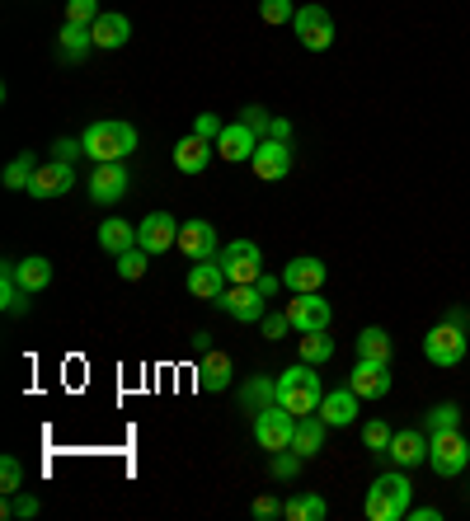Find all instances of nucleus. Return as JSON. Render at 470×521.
I'll list each match as a JSON object with an SVG mask.
<instances>
[{
  "mask_svg": "<svg viewBox=\"0 0 470 521\" xmlns=\"http://www.w3.org/2000/svg\"><path fill=\"white\" fill-rule=\"evenodd\" d=\"M409 507H414V484H409V470H386V475H376L367 484V521H405Z\"/></svg>",
  "mask_w": 470,
  "mask_h": 521,
  "instance_id": "obj_1",
  "label": "nucleus"
},
{
  "mask_svg": "<svg viewBox=\"0 0 470 521\" xmlns=\"http://www.w3.org/2000/svg\"><path fill=\"white\" fill-rule=\"evenodd\" d=\"M85 141V155H90L94 165H104V160H127V155L137 151V127L123 123V118H99L80 132Z\"/></svg>",
  "mask_w": 470,
  "mask_h": 521,
  "instance_id": "obj_2",
  "label": "nucleus"
},
{
  "mask_svg": "<svg viewBox=\"0 0 470 521\" xmlns=\"http://www.w3.org/2000/svg\"><path fill=\"white\" fill-rule=\"evenodd\" d=\"M320 399H325V385H320L311 362H297V367H287L278 376V404L287 409V414H297V418L315 414Z\"/></svg>",
  "mask_w": 470,
  "mask_h": 521,
  "instance_id": "obj_3",
  "label": "nucleus"
},
{
  "mask_svg": "<svg viewBox=\"0 0 470 521\" xmlns=\"http://www.w3.org/2000/svg\"><path fill=\"white\" fill-rule=\"evenodd\" d=\"M466 348H470V329H461L452 320H438L423 334V357L433 367H461L466 362Z\"/></svg>",
  "mask_w": 470,
  "mask_h": 521,
  "instance_id": "obj_4",
  "label": "nucleus"
},
{
  "mask_svg": "<svg viewBox=\"0 0 470 521\" xmlns=\"http://www.w3.org/2000/svg\"><path fill=\"white\" fill-rule=\"evenodd\" d=\"M428 465H433V475L438 479H456L461 470L470 465V442L456 432H433L428 437Z\"/></svg>",
  "mask_w": 470,
  "mask_h": 521,
  "instance_id": "obj_5",
  "label": "nucleus"
},
{
  "mask_svg": "<svg viewBox=\"0 0 470 521\" xmlns=\"http://www.w3.org/2000/svg\"><path fill=\"white\" fill-rule=\"evenodd\" d=\"M292 432H297V414H287L282 404H268V409H259L254 414V442H259V451H287L292 446Z\"/></svg>",
  "mask_w": 470,
  "mask_h": 521,
  "instance_id": "obj_6",
  "label": "nucleus"
},
{
  "mask_svg": "<svg viewBox=\"0 0 470 521\" xmlns=\"http://www.w3.org/2000/svg\"><path fill=\"white\" fill-rule=\"evenodd\" d=\"M217 310H226V315L240 324H259L268 315V296L259 292L254 282H231V287L217 296Z\"/></svg>",
  "mask_w": 470,
  "mask_h": 521,
  "instance_id": "obj_7",
  "label": "nucleus"
},
{
  "mask_svg": "<svg viewBox=\"0 0 470 521\" xmlns=\"http://www.w3.org/2000/svg\"><path fill=\"white\" fill-rule=\"evenodd\" d=\"M217 263L226 268L231 282H259V277H264V254H259L254 240H231V245H221Z\"/></svg>",
  "mask_w": 470,
  "mask_h": 521,
  "instance_id": "obj_8",
  "label": "nucleus"
},
{
  "mask_svg": "<svg viewBox=\"0 0 470 521\" xmlns=\"http://www.w3.org/2000/svg\"><path fill=\"white\" fill-rule=\"evenodd\" d=\"M292 29H297L306 52H329V47H334V19H329L325 5H301L297 19H292Z\"/></svg>",
  "mask_w": 470,
  "mask_h": 521,
  "instance_id": "obj_9",
  "label": "nucleus"
},
{
  "mask_svg": "<svg viewBox=\"0 0 470 521\" xmlns=\"http://www.w3.org/2000/svg\"><path fill=\"white\" fill-rule=\"evenodd\" d=\"M127 184H132V174H127L123 160H104V165H94L90 174V198L99 207H113V202L127 198Z\"/></svg>",
  "mask_w": 470,
  "mask_h": 521,
  "instance_id": "obj_10",
  "label": "nucleus"
},
{
  "mask_svg": "<svg viewBox=\"0 0 470 521\" xmlns=\"http://www.w3.org/2000/svg\"><path fill=\"white\" fill-rule=\"evenodd\" d=\"M137 245L156 259V254H165V249L179 245V221H174L170 212H151L137 221Z\"/></svg>",
  "mask_w": 470,
  "mask_h": 521,
  "instance_id": "obj_11",
  "label": "nucleus"
},
{
  "mask_svg": "<svg viewBox=\"0 0 470 521\" xmlns=\"http://www.w3.org/2000/svg\"><path fill=\"white\" fill-rule=\"evenodd\" d=\"M287 320H292L297 334H311V329H329L334 310H329V301L320 292H301V296L287 301Z\"/></svg>",
  "mask_w": 470,
  "mask_h": 521,
  "instance_id": "obj_12",
  "label": "nucleus"
},
{
  "mask_svg": "<svg viewBox=\"0 0 470 521\" xmlns=\"http://www.w3.org/2000/svg\"><path fill=\"white\" fill-rule=\"evenodd\" d=\"M254 174L264 179V184H282L287 174H292V141H273L264 137L259 141V151H254Z\"/></svg>",
  "mask_w": 470,
  "mask_h": 521,
  "instance_id": "obj_13",
  "label": "nucleus"
},
{
  "mask_svg": "<svg viewBox=\"0 0 470 521\" xmlns=\"http://www.w3.org/2000/svg\"><path fill=\"white\" fill-rule=\"evenodd\" d=\"M179 254H188L193 263H212L221 254V245H217V226L212 221H184L179 226Z\"/></svg>",
  "mask_w": 470,
  "mask_h": 521,
  "instance_id": "obj_14",
  "label": "nucleus"
},
{
  "mask_svg": "<svg viewBox=\"0 0 470 521\" xmlns=\"http://www.w3.org/2000/svg\"><path fill=\"white\" fill-rule=\"evenodd\" d=\"M348 390H353L358 399L391 395V362H367V357H358L353 371H348Z\"/></svg>",
  "mask_w": 470,
  "mask_h": 521,
  "instance_id": "obj_15",
  "label": "nucleus"
},
{
  "mask_svg": "<svg viewBox=\"0 0 470 521\" xmlns=\"http://www.w3.org/2000/svg\"><path fill=\"white\" fill-rule=\"evenodd\" d=\"M71 188H76V169H71V160H47V165H38V174H33L29 198L47 202V198H62V193H71Z\"/></svg>",
  "mask_w": 470,
  "mask_h": 521,
  "instance_id": "obj_16",
  "label": "nucleus"
},
{
  "mask_svg": "<svg viewBox=\"0 0 470 521\" xmlns=\"http://www.w3.org/2000/svg\"><path fill=\"white\" fill-rule=\"evenodd\" d=\"M325 277H329V268L315 254H301V259H292L287 268H282V287L292 296H301V292H320L325 287Z\"/></svg>",
  "mask_w": 470,
  "mask_h": 521,
  "instance_id": "obj_17",
  "label": "nucleus"
},
{
  "mask_svg": "<svg viewBox=\"0 0 470 521\" xmlns=\"http://www.w3.org/2000/svg\"><path fill=\"white\" fill-rule=\"evenodd\" d=\"M254 151H259V137H254V132H250L245 123H240V118L221 127L217 155L226 160V165H245V160H254Z\"/></svg>",
  "mask_w": 470,
  "mask_h": 521,
  "instance_id": "obj_18",
  "label": "nucleus"
},
{
  "mask_svg": "<svg viewBox=\"0 0 470 521\" xmlns=\"http://www.w3.org/2000/svg\"><path fill=\"white\" fill-rule=\"evenodd\" d=\"M386 465H395V470H414V465H428V437L414 428L395 432L391 446H386Z\"/></svg>",
  "mask_w": 470,
  "mask_h": 521,
  "instance_id": "obj_19",
  "label": "nucleus"
},
{
  "mask_svg": "<svg viewBox=\"0 0 470 521\" xmlns=\"http://www.w3.org/2000/svg\"><path fill=\"white\" fill-rule=\"evenodd\" d=\"M231 385H235L231 357L217 353V348H207L203 362H198V390H203V395H226Z\"/></svg>",
  "mask_w": 470,
  "mask_h": 521,
  "instance_id": "obj_20",
  "label": "nucleus"
},
{
  "mask_svg": "<svg viewBox=\"0 0 470 521\" xmlns=\"http://www.w3.org/2000/svg\"><path fill=\"white\" fill-rule=\"evenodd\" d=\"M231 287V277H226V268H221L217 259L212 263H193L188 268V296H198V301H212L217 306V296Z\"/></svg>",
  "mask_w": 470,
  "mask_h": 521,
  "instance_id": "obj_21",
  "label": "nucleus"
},
{
  "mask_svg": "<svg viewBox=\"0 0 470 521\" xmlns=\"http://www.w3.org/2000/svg\"><path fill=\"white\" fill-rule=\"evenodd\" d=\"M212 155H217V141L188 132V137H179V146H174V169H179V174H203V169L212 165Z\"/></svg>",
  "mask_w": 470,
  "mask_h": 521,
  "instance_id": "obj_22",
  "label": "nucleus"
},
{
  "mask_svg": "<svg viewBox=\"0 0 470 521\" xmlns=\"http://www.w3.org/2000/svg\"><path fill=\"white\" fill-rule=\"evenodd\" d=\"M358 404L362 399L344 385V390H325V399H320L315 414L325 418V428H353V423H358Z\"/></svg>",
  "mask_w": 470,
  "mask_h": 521,
  "instance_id": "obj_23",
  "label": "nucleus"
},
{
  "mask_svg": "<svg viewBox=\"0 0 470 521\" xmlns=\"http://www.w3.org/2000/svg\"><path fill=\"white\" fill-rule=\"evenodd\" d=\"M235 399H240L245 414H259L268 404H278V376H250V381L235 390Z\"/></svg>",
  "mask_w": 470,
  "mask_h": 521,
  "instance_id": "obj_24",
  "label": "nucleus"
},
{
  "mask_svg": "<svg viewBox=\"0 0 470 521\" xmlns=\"http://www.w3.org/2000/svg\"><path fill=\"white\" fill-rule=\"evenodd\" d=\"M57 52H62V62H85V57H90L94 52V29L90 24H71V19H66L62 24V38H57Z\"/></svg>",
  "mask_w": 470,
  "mask_h": 521,
  "instance_id": "obj_25",
  "label": "nucleus"
},
{
  "mask_svg": "<svg viewBox=\"0 0 470 521\" xmlns=\"http://www.w3.org/2000/svg\"><path fill=\"white\" fill-rule=\"evenodd\" d=\"M292 451H297L301 460H315V456H320V451H325V418H320V414L297 418V432H292Z\"/></svg>",
  "mask_w": 470,
  "mask_h": 521,
  "instance_id": "obj_26",
  "label": "nucleus"
},
{
  "mask_svg": "<svg viewBox=\"0 0 470 521\" xmlns=\"http://www.w3.org/2000/svg\"><path fill=\"white\" fill-rule=\"evenodd\" d=\"M94 240H99V249H104V254H113V259H118L123 249L137 245V226H132V221H123V216H109V221L99 226V235H94Z\"/></svg>",
  "mask_w": 470,
  "mask_h": 521,
  "instance_id": "obj_27",
  "label": "nucleus"
},
{
  "mask_svg": "<svg viewBox=\"0 0 470 521\" xmlns=\"http://www.w3.org/2000/svg\"><path fill=\"white\" fill-rule=\"evenodd\" d=\"M90 29H94V47H99V52H118V47L132 38V24H127V15H99Z\"/></svg>",
  "mask_w": 470,
  "mask_h": 521,
  "instance_id": "obj_28",
  "label": "nucleus"
},
{
  "mask_svg": "<svg viewBox=\"0 0 470 521\" xmlns=\"http://www.w3.org/2000/svg\"><path fill=\"white\" fill-rule=\"evenodd\" d=\"M15 277H19V287L29 296L47 292L52 287V263L43 259V254H29V259H15Z\"/></svg>",
  "mask_w": 470,
  "mask_h": 521,
  "instance_id": "obj_29",
  "label": "nucleus"
},
{
  "mask_svg": "<svg viewBox=\"0 0 470 521\" xmlns=\"http://www.w3.org/2000/svg\"><path fill=\"white\" fill-rule=\"evenodd\" d=\"M0 310L5 315H24L29 310V292L19 287V277H15V259L0 268Z\"/></svg>",
  "mask_w": 470,
  "mask_h": 521,
  "instance_id": "obj_30",
  "label": "nucleus"
},
{
  "mask_svg": "<svg viewBox=\"0 0 470 521\" xmlns=\"http://www.w3.org/2000/svg\"><path fill=\"white\" fill-rule=\"evenodd\" d=\"M297 353H301V362L325 367L329 357H334V338H329V329H311V334H301L297 338Z\"/></svg>",
  "mask_w": 470,
  "mask_h": 521,
  "instance_id": "obj_31",
  "label": "nucleus"
},
{
  "mask_svg": "<svg viewBox=\"0 0 470 521\" xmlns=\"http://www.w3.org/2000/svg\"><path fill=\"white\" fill-rule=\"evenodd\" d=\"M282 517L287 521H325L329 503L320 493H301V498H287V503H282Z\"/></svg>",
  "mask_w": 470,
  "mask_h": 521,
  "instance_id": "obj_32",
  "label": "nucleus"
},
{
  "mask_svg": "<svg viewBox=\"0 0 470 521\" xmlns=\"http://www.w3.org/2000/svg\"><path fill=\"white\" fill-rule=\"evenodd\" d=\"M358 357H367V362H391V334L381 324L358 329Z\"/></svg>",
  "mask_w": 470,
  "mask_h": 521,
  "instance_id": "obj_33",
  "label": "nucleus"
},
{
  "mask_svg": "<svg viewBox=\"0 0 470 521\" xmlns=\"http://www.w3.org/2000/svg\"><path fill=\"white\" fill-rule=\"evenodd\" d=\"M33 174H38V160H33V155L24 151V155H15V160L5 165V174H0V184L10 188V193H29Z\"/></svg>",
  "mask_w": 470,
  "mask_h": 521,
  "instance_id": "obj_34",
  "label": "nucleus"
},
{
  "mask_svg": "<svg viewBox=\"0 0 470 521\" xmlns=\"http://www.w3.org/2000/svg\"><path fill=\"white\" fill-rule=\"evenodd\" d=\"M423 428H428V437H433V432H456L461 428V404H452V399H447V404H433V409L423 414Z\"/></svg>",
  "mask_w": 470,
  "mask_h": 521,
  "instance_id": "obj_35",
  "label": "nucleus"
},
{
  "mask_svg": "<svg viewBox=\"0 0 470 521\" xmlns=\"http://www.w3.org/2000/svg\"><path fill=\"white\" fill-rule=\"evenodd\" d=\"M391 437H395L391 423L372 418V423L362 428V451H367V456H376V460H386V446H391Z\"/></svg>",
  "mask_w": 470,
  "mask_h": 521,
  "instance_id": "obj_36",
  "label": "nucleus"
},
{
  "mask_svg": "<svg viewBox=\"0 0 470 521\" xmlns=\"http://www.w3.org/2000/svg\"><path fill=\"white\" fill-rule=\"evenodd\" d=\"M43 512V503L33 498V493H5V503H0V517L5 521H29V517H38Z\"/></svg>",
  "mask_w": 470,
  "mask_h": 521,
  "instance_id": "obj_37",
  "label": "nucleus"
},
{
  "mask_svg": "<svg viewBox=\"0 0 470 521\" xmlns=\"http://www.w3.org/2000/svg\"><path fill=\"white\" fill-rule=\"evenodd\" d=\"M146 259H151V254H146L141 245L123 249V254H118V277H123V282H141V277H146V268H151Z\"/></svg>",
  "mask_w": 470,
  "mask_h": 521,
  "instance_id": "obj_38",
  "label": "nucleus"
},
{
  "mask_svg": "<svg viewBox=\"0 0 470 521\" xmlns=\"http://www.w3.org/2000/svg\"><path fill=\"white\" fill-rule=\"evenodd\" d=\"M301 465H306V460H301L297 451L287 446V451H273V460H268V475L278 479V484H287V479H297V475H301Z\"/></svg>",
  "mask_w": 470,
  "mask_h": 521,
  "instance_id": "obj_39",
  "label": "nucleus"
},
{
  "mask_svg": "<svg viewBox=\"0 0 470 521\" xmlns=\"http://www.w3.org/2000/svg\"><path fill=\"white\" fill-rule=\"evenodd\" d=\"M297 10L301 5H292V0H259V19H264V24H292Z\"/></svg>",
  "mask_w": 470,
  "mask_h": 521,
  "instance_id": "obj_40",
  "label": "nucleus"
},
{
  "mask_svg": "<svg viewBox=\"0 0 470 521\" xmlns=\"http://www.w3.org/2000/svg\"><path fill=\"white\" fill-rule=\"evenodd\" d=\"M24 489V465L15 456H0V493H19Z\"/></svg>",
  "mask_w": 470,
  "mask_h": 521,
  "instance_id": "obj_41",
  "label": "nucleus"
},
{
  "mask_svg": "<svg viewBox=\"0 0 470 521\" xmlns=\"http://www.w3.org/2000/svg\"><path fill=\"white\" fill-rule=\"evenodd\" d=\"M240 123H245L254 137L264 141L268 137V123H273V113H268V108H259V104H245V108H240Z\"/></svg>",
  "mask_w": 470,
  "mask_h": 521,
  "instance_id": "obj_42",
  "label": "nucleus"
},
{
  "mask_svg": "<svg viewBox=\"0 0 470 521\" xmlns=\"http://www.w3.org/2000/svg\"><path fill=\"white\" fill-rule=\"evenodd\" d=\"M99 15H104L99 0H66V19H71V24H94Z\"/></svg>",
  "mask_w": 470,
  "mask_h": 521,
  "instance_id": "obj_43",
  "label": "nucleus"
},
{
  "mask_svg": "<svg viewBox=\"0 0 470 521\" xmlns=\"http://www.w3.org/2000/svg\"><path fill=\"white\" fill-rule=\"evenodd\" d=\"M259 329H264V338H273V343H278V338L292 334V320H287V310H278V315H264V320H259Z\"/></svg>",
  "mask_w": 470,
  "mask_h": 521,
  "instance_id": "obj_44",
  "label": "nucleus"
},
{
  "mask_svg": "<svg viewBox=\"0 0 470 521\" xmlns=\"http://www.w3.org/2000/svg\"><path fill=\"white\" fill-rule=\"evenodd\" d=\"M76 155H85V141L80 137H57L52 141V160H76Z\"/></svg>",
  "mask_w": 470,
  "mask_h": 521,
  "instance_id": "obj_45",
  "label": "nucleus"
},
{
  "mask_svg": "<svg viewBox=\"0 0 470 521\" xmlns=\"http://www.w3.org/2000/svg\"><path fill=\"white\" fill-rule=\"evenodd\" d=\"M221 127H226V123H217V113H198V118H193V132H198V137H207V141H217Z\"/></svg>",
  "mask_w": 470,
  "mask_h": 521,
  "instance_id": "obj_46",
  "label": "nucleus"
},
{
  "mask_svg": "<svg viewBox=\"0 0 470 521\" xmlns=\"http://www.w3.org/2000/svg\"><path fill=\"white\" fill-rule=\"evenodd\" d=\"M250 512H254V517H259V521H273V517H282V503H278V498H268V493H264V498H254V507H250Z\"/></svg>",
  "mask_w": 470,
  "mask_h": 521,
  "instance_id": "obj_47",
  "label": "nucleus"
},
{
  "mask_svg": "<svg viewBox=\"0 0 470 521\" xmlns=\"http://www.w3.org/2000/svg\"><path fill=\"white\" fill-rule=\"evenodd\" d=\"M268 137H273V141H292V123H287V118H273V123H268Z\"/></svg>",
  "mask_w": 470,
  "mask_h": 521,
  "instance_id": "obj_48",
  "label": "nucleus"
},
{
  "mask_svg": "<svg viewBox=\"0 0 470 521\" xmlns=\"http://www.w3.org/2000/svg\"><path fill=\"white\" fill-rule=\"evenodd\" d=\"M254 287H259V292H264L268 301H273V296L282 292V277H268V273H264V277H259V282H254Z\"/></svg>",
  "mask_w": 470,
  "mask_h": 521,
  "instance_id": "obj_49",
  "label": "nucleus"
},
{
  "mask_svg": "<svg viewBox=\"0 0 470 521\" xmlns=\"http://www.w3.org/2000/svg\"><path fill=\"white\" fill-rule=\"evenodd\" d=\"M405 521H438V507H409Z\"/></svg>",
  "mask_w": 470,
  "mask_h": 521,
  "instance_id": "obj_50",
  "label": "nucleus"
},
{
  "mask_svg": "<svg viewBox=\"0 0 470 521\" xmlns=\"http://www.w3.org/2000/svg\"><path fill=\"white\" fill-rule=\"evenodd\" d=\"M442 320H452V324H461V329H470V315H466V310H461V306H452V310H447V315H442Z\"/></svg>",
  "mask_w": 470,
  "mask_h": 521,
  "instance_id": "obj_51",
  "label": "nucleus"
}]
</instances>
